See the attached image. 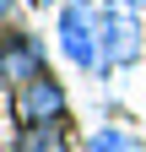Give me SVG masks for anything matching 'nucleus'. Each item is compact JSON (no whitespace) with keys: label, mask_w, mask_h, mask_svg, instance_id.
Returning <instances> with one entry per match:
<instances>
[{"label":"nucleus","mask_w":146,"mask_h":152,"mask_svg":"<svg viewBox=\"0 0 146 152\" xmlns=\"http://www.w3.org/2000/svg\"><path fill=\"white\" fill-rule=\"evenodd\" d=\"M11 114L16 125H43V120H65V87L54 82V76H33V82H22L11 92Z\"/></svg>","instance_id":"nucleus-3"},{"label":"nucleus","mask_w":146,"mask_h":152,"mask_svg":"<svg viewBox=\"0 0 146 152\" xmlns=\"http://www.w3.org/2000/svg\"><path fill=\"white\" fill-rule=\"evenodd\" d=\"M43 6H54V0H43Z\"/></svg>","instance_id":"nucleus-8"},{"label":"nucleus","mask_w":146,"mask_h":152,"mask_svg":"<svg viewBox=\"0 0 146 152\" xmlns=\"http://www.w3.org/2000/svg\"><path fill=\"white\" fill-rule=\"evenodd\" d=\"M11 11H16V0H0V22H6V16H11Z\"/></svg>","instance_id":"nucleus-7"},{"label":"nucleus","mask_w":146,"mask_h":152,"mask_svg":"<svg viewBox=\"0 0 146 152\" xmlns=\"http://www.w3.org/2000/svg\"><path fill=\"white\" fill-rule=\"evenodd\" d=\"M60 49L76 71H98L103 76V33H98V11L92 0H65L60 6Z\"/></svg>","instance_id":"nucleus-1"},{"label":"nucleus","mask_w":146,"mask_h":152,"mask_svg":"<svg viewBox=\"0 0 146 152\" xmlns=\"http://www.w3.org/2000/svg\"><path fill=\"white\" fill-rule=\"evenodd\" d=\"M87 152H146L141 136H130V130H119V125H103L87 136Z\"/></svg>","instance_id":"nucleus-6"},{"label":"nucleus","mask_w":146,"mask_h":152,"mask_svg":"<svg viewBox=\"0 0 146 152\" xmlns=\"http://www.w3.org/2000/svg\"><path fill=\"white\" fill-rule=\"evenodd\" d=\"M49 60H43V38H33V33H6L0 38V82H6L11 92L33 82V76H43Z\"/></svg>","instance_id":"nucleus-4"},{"label":"nucleus","mask_w":146,"mask_h":152,"mask_svg":"<svg viewBox=\"0 0 146 152\" xmlns=\"http://www.w3.org/2000/svg\"><path fill=\"white\" fill-rule=\"evenodd\" d=\"M11 152H70L65 141V120H43V125H22Z\"/></svg>","instance_id":"nucleus-5"},{"label":"nucleus","mask_w":146,"mask_h":152,"mask_svg":"<svg viewBox=\"0 0 146 152\" xmlns=\"http://www.w3.org/2000/svg\"><path fill=\"white\" fill-rule=\"evenodd\" d=\"M98 33H103V76H114V71L141 60V22H135V11H119V6L98 11Z\"/></svg>","instance_id":"nucleus-2"}]
</instances>
